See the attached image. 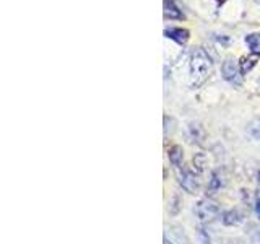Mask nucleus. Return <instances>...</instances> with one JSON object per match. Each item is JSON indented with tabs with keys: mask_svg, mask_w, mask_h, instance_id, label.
Here are the masks:
<instances>
[{
	"mask_svg": "<svg viewBox=\"0 0 260 244\" xmlns=\"http://www.w3.org/2000/svg\"><path fill=\"white\" fill-rule=\"evenodd\" d=\"M213 67L211 57L205 49L197 47L193 49V52L190 54V78L193 86H200L205 81Z\"/></svg>",
	"mask_w": 260,
	"mask_h": 244,
	"instance_id": "obj_1",
	"label": "nucleus"
},
{
	"mask_svg": "<svg viewBox=\"0 0 260 244\" xmlns=\"http://www.w3.org/2000/svg\"><path fill=\"white\" fill-rule=\"evenodd\" d=\"M218 186H219V181H218L216 174H213V179H211V184H210V189H216Z\"/></svg>",
	"mask_w": 260,
	"mask_h": 244,
	"instance_id": "obj_12",
	"label": "nucleus"
},
{
	"mask_svg": "<svg viewBox=\"0 0 260 244\" xmlns=\"http://www.w3.org/2000/svg\"><path fill=\"white\" fill-rule=\"evenodd\" d=\"M258 184H260V173H258Z\"/></svg>",
	"mask_w": 260,
	"mask_h": 244,
	"instance_id": "obj_14",
	"label": "nucleus"
},
{
	"mask_svg": "<svg viewBox=\"0 0 260 244\" xmlns=\"http://www.w3.org/2000/svg\"><path fill=\"white\" fill-rule=\"evenodd\" d=\"M195 214L200 218V222H213V220L219 215V208L215 202L211 200H200L195 205Z\"/></svg>",
	"mask_w": 260,
	"mask_h": 244,
	"instance_id": "obj_2",
	"label": "nucleus"
},
{
	"mask_svg": "<svg viewBox=\"0 0 260 244\" xmlns=\"http://www.w3.org/2000/svg\"><path fill=\"white\" fill-rule=\"evenodd\" d=\"M242 222V215L239 214L238 210H230V211H226V214L223 215V223L224 225H239Z\"/></svg>",
	"mask_w": 260,
	"mask_h": 244,
	"instance_id": "obj_9",
	"label": "nucleus"
},
{
	"mask_svg": "<svg viewBox=\"0 0 260 244\" xmlns=\"http://www.w3.org/2000/svg\"><path fill=\"white\" fill-rule=\"evenodd\" d=\"M258 88H260V80H258Z\"/></svg>",
	"mask_w": 260,
	"mask_h": 244,
	"instance_id": "obj_15",
	"label": "nucleus"
},
{
	"mask_svg": "<svg viewBox=\"0 0 260 244\" xmlns=\"http://www.w3.org/2000/svg\"><path fill=\"white\" fill-rule=\"evenodd\" d=\"M258 238H260V234H258Z\"/></svg>",
	"mask_w": 260,
	"mask_h": 244,
	"instance_id": "obj_17",
	"label": "nucleus"
},
{
	"mask_svg": "<svg viewBox=\"0 0 260 244\" xmlns=\"http://www.w3.org/2000/svg\"><path fill=\"white\" fill-rule=\"evenodd\" d=\"M246 44L249 46L252 54L260 55V33H252L246 36Z\"/></svg>",
	"mask_w": 260,
	"mask_h": 244,
	"instance_id": "obj_8",
	"label": "nucleus"
},
{
	"mask_svg": "<svg viewBox=\"0 0 260 244\" xmlns=\"http://www.w3.org/2000/svg\"><path fill=\"white\" fill-rule=\"evenodd\" d=\"M249 132H250V135L254 137V138L260 140V119H255V120L249 126Z\"/></svg>",
	"mask_w": 260,
	"mask_h": 244,
	"instance_id": "obj_11",
	"label": "nucleus"
},
{
	"mask_svg": "<svg viewBox=\"0 0 260 244\" xmlns=\"http://www.w3.org/2000/svg\"><path fill=\"white\" fill-rule=\"evenodd\" d=\"M177 174H179V184H181L187 192L193 194L200 187L199 176L195 174L193 171H190V169H182L181 171V169H179Z\"/></svg>",
	"mask_w": 260,
	"mask_h": 244,
	"instance_id": "obj_3",
	"label": "nucleus"
},
{
	"mask_svg": "<svg viewBox=\"0 0 260 244\" xmlns=\"http://www.w3.org/2000/svg\"><path fill=\"white\" fill-rule=\"evenodd\" d=\"M255 214H257V217L260 218V199L257 200V205H255Z\"/></svg>",
	"mask_w": 260,
	"mask_h": 244,
	"instance_id": "obj_13",
	"label": "nucleus"
},
{
	"mask_svg": "<svg viewBox=\"0 0 260 244\" xmlns=\"http://www.w3.org/2000/svg\"><path fill=\"white\" fill-rule=\"evenodd\" d=\"M258 60V54H252L249 57H242L241 62H239V69L241 73H247L252 70V67H255V64Z\"/></svg>",
	"mask_w": 260,
	"mask_h": 244,
	"instance_id": "obj_7",
	"label": "nucleus"
},
{
	"mask_svg": "<svg viewBox=\"0 0 260 244\" xmlns=\"http://www.w3.org/2000/svg\"><path fill=\"white\" fill-rule=\"evenodd\" d=\"M162 13H165V18H169V20H182L184 18L182 10L177 7L174 0H165V2H162Z\"/></svg>",
	"mask_w": 260,
	"mask_h": 244,
	"instance_id": "obj_5",
	"label": "nucleus"
},
{
	"mask_svg": "<svg viewBox=\"0 0 260 244\" xmlns=\"http://www.w3.org/2000/svg\"><path fill=\"white\" fill-rule=\"evenodd\" d=\"M165 36L168 39L176 41L177 44H185L187 41H189V31L184 28H166Z\"/></svg>",
	"mask_w": 260,
	"mask_h": 244,
	"instance_id": "obj_6",
	"label": "nucleus"
},
{
	"mask_svg": "<svg viewBox=\"0 0 260 244\" xmlns=\"http://www.w3.org/2000/svg\"><path fill=\"white\" fill-rule=\"evenodd\" d=\"M221 73H223V78L226 81L234 85H239L241 83V69L238 67V62L234 59H226L223 67H221Z\"/></svg>",
	"mask_w": 260,
	"mask_h": 244,
	"instance_id": "obj_4",
	"label": "nucleus"
},
{
	"mask_svg": "<svg viewBox=\"0 0 260 244\" xmlns=\"http://www.w3.org/2000/svg\"><path fill=\"white\" fill-rule=\"evenodd\" d=\"M257 2H258V4H260V0H257Z\"/></svg>",
	"mask_w": 260,
	"mask_h": 244,
	"instance_id": "obj_16",
	"label": "nucleus"
},
{
	"mask_svg": "<svg viewBox=\"0 0 260 244\" xmlns=\"http://www.w3.org/2000/svg\"><path fill=\"white\" fill-rule=\"evenodd\" d=\"M169 161L179 169L182 166V148L181 146H173L169 148Z\"/></svg>",
	"mask_w": 260,
	"mask_h": 244,
	"instance_id": "obj_10",
	"label": "nucleus"
}]
</instances>
